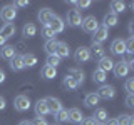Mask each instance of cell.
<instances>
[{"label":"cell","instance_id":"obj_1","mask_svg":"<svg viewBox=\"0 0 134 125\" xmlns=\"http://www.w3.org/2000/svg\"><path fill=\"white\" fill-rule=\"evenodd\" d=\"M15 17H17V8L14 5L2 7V10H0V18H2L3 22L10 23V22H14V20H15Z\"/></svg>","mask_w":134,"mask_h":125},{"label":"cell","instance_id":"obj_2","mask_svg":"<svg viewBox=\"0 0 134 125\" xmlns=\"http://www.w3.org/2000/svg\"><path fill=\"white\" fill-rule=\"evenodd\" d=\"M81 25H82L84 32H87V33H94L99 28V22H97V18H96L94 15H89V17H86V18H82Z\"/></svg>","mask_w":134,"mask_h":125},{"label":"cell","instance_id":"obj_3","mask_svg":"<svg viewBox=\"0 0 134 125\" xmlns=\"http://www.w3.org/2000/svg\"><path fill=\"white\" fill-rule=\"evenodd\" d=\"M14 107L17 108L19 112H25L30 108V98L27 95H17L15 100H14Z\"/></svg>","mask_w":134,"mask_h":125},{"label":"cell","instance_id":"obj_4","mask_svg":"<svg viewBox=\"0 0 134 125\" xmlns=\"http://www.w3.org/2000/svg\"><path fill=\"white\" fill-rule=\"evenodd\" d=\"M89 58H91V50L87 47H79L75 50V53H74L75 64H84V62H87Z\"/></svg>","mask_w":134,"mask_h":125},{"label":"cell","instance_id":"obj_5","mask_svg":"<svg viewBox=\"0 0 134 125\" xmlns=\"http://www.w3.org/2000/svg\"><path fill=\"white\" fill-rule=\"evenodd\" d=\"M107 37H109V28L107 27H99L97 30L94 32V37H92V43H99V45H102V42L104 40H107Z\"/></svg>","mask_w":134,"mask_h":125},{"label":"cell","instance_id":"obj_6","mask_svg":"<svg viewBox=\"0 0 134 125\" xmlns=\"http://www.w3.org/2000/svg\"><path fill=\"white\" fill-rule=\"evenodd\" d=\"M67 23L72 25V27H77V25L82 23V15L77 8H72V10L67 12Z\"/></svg>","mask_w":134,"mask_h":125},{"label":"cell","instance_id":"obj_7","mask_svg":"<svg viewBox=\"0 0 134 125\" xmlns=\"http://www.w3.org/2000/svg\"><path fill=\"white\" fill-rule=\"evenodd\" d=\"M96 93L99 95V98H104V100L114 98V97H116V89H114L112 85H102L97 92H96Z\"/></svg>","mask_w":134,"mask_h":125},{"label":"cell","instance_id":"obj_8","mask_svg":"<svg viewBox=\"0 0 134 125\" xmlns=\"http://www.w3.org/2000/svg\"><path fill=\"white\" fill-rule=\"evenodd\" d=\"M45 103H47L49 112H50V114H54V115H55L59 110H62V103H60V100L55 98V97H47V98H45Z\"/></svg>","mask_w":134,"mask_h":125},{"label":"cell","instance_id":"obj_9","mask_svg":"<svg viewBox=\"0 0 134 125\" xmlns=\"http://www.w3.org/2000/svg\"><path fill=\"white\" fill-rule=\"evenodd\" d=\"M49 27H50V30L54 33H60V32H64V20H62L60 17L54 15L52 20L49 22Z\"/></svg>","mask_w":134,"mask_h":125},{"label":"cell","instance_id":"obj_10","mask_svg":"<svg viewBox=\"0 0 134 125\" xmlns=\"http://www.w3.org/2000/svg\"><path fill=\"white\" fill-rule=\"evenodd\" d=\"M111 52L114 55H124L126 53V43L122 39H116L114 42L111 43Z\"/></svg>","mask_w":134,"mask_h":125},{"label":"cell","instance_id":"obj_11","mask_svg":"<svg viewBox=\"0 0 134 125\" xmlns=\"http://www.w3.org/2000/svg\"><path fill=\"white\" fill-rule=\"evenodd\" d=\"M112 72H114V75H116L117 78H122V77H126V75L129 73V68H127V65L121 60V62H117V64H114Z\"/></svg>","mask_w":134,"mask_h":125},{"label":"cell","instance_id":"obj_12","mask_svg":"<svg viewBox=\"0 0 134 125\" xmlns=\"http://www.w3.org/2000/svg\"><path fill=\"white\" fill-rule=\"evenodd\" d=\"M67 120L72 122V123H81L84 120V115L79 108H70V110L67 112Z\"/></svg>","mask_w":134,"mask_h":125},{"label":"cell","instance_id":"obj_13","mask_svg":"<svg viewBox=\"0 0 134 125\" xmlns=\"http://www.w3.org/2000/svg\"><path fill=\"white\" fill-rule=\"evenodd\" d=\"M10 68L12 70H15V72H19V70H24L25 68V65H24V57L22 55H15L10 58Z\"/></svg>","mask_w":134,"mask_h":125},{"label":"cell","instance_id":"obj_14","mask_svg":"<svg viewBox=\"0 0 134 125\" xmlns=\"http://www.w3.org/2000/svg\"><path fill=\"white\" fill-rule=\"evenodd\" d=\"M52 17H54V12L50 10V8H40V10H39V20H40V23L49 25V22L52 20Z\"/></svg>","mask_w":134,"mask_h":125},{"label":"cell","instance_id":"obj_15","mask_svg":"<svg viewBox=\"0 0 134 125\" xmlns=\"http://www.w3.org/2000/svg\"><path fill=\"white\" fill-rule=\"evenodd\" d=\"M99 70H102L104 73H107V72H111L112 68H114V62L111 60L109 57H102L99 60V67H97Z\"/></svg>","mask_w":134,"mask_h":125},{"label":"cell","instance_id":"obj_16","mask_svg":"<svg viewBox=\"0 0 134 125\" xmlns=\"http://www.w3.org/2000/svg\"><path fill=\"white\" fill-rule=\"evenodd\" d=\"M35 114H37V117H44V115H47L49 114V108H47V103H45V98H42V100H37L35 102Z\"/></svg>","mask_w":134,"mask_h":125},{"label":"cell","instance_id":"obj_17","mask_svg":"<svg viewBox=\"0 0 134 125\" xmlns=\"http://www.w3.org/2000/svg\"><path fill=\"white\" fill-rule=\"evenodd\" d=\"M69 45L65 43V42H57V48H55V55L60 58H65V57H69Z\"/></svg>","mask_w":134,"mask_h":125},{"label":"cell","instance_id":"obj_18","mask_svg":"<svg viewBox=\"0 0 134 125\" xmlns=\"http://www.w3.org/2000/svg\"><path fill=\"white\" fill-rule=\"evenodd\" d=\"M15 23H5L2 28H0V35L3 37V39H10V37L15 35Z\"/></svg>","mask_w":134,"mask_h":125},{"label":"cell","instance_id":"obj_19","mask_svg":"<svg viewBox=\"0 0 134 125\" xmlns=\"http://www.w3.org/2000/svg\"><path fill=\"white\" fill-rule=\"evenodd\" d=\"M22 33H24V37L30 39V37H34V35L37 33V27H35L32 22H27V23L24 25V28H22Z\"/></svg>","mask_w":134,"mask_h":125},{"label":"cell","instance_id":"obj_20","mask_svg":"<svg viewBox=\"0 0 134 125\" xmlns=\"http://www.w3.org/2000/svg\"><path fill=\"white\" fill-rule=\"evenodd\" d=\"M89 50H91V55L94 58H99V60H100L102 57H106V55H104V47L99 45V43H92V47Z\"/></svg>","mask_w":134,"mask_h":125},{"label":"cell","instance_id":"obj_21","mask_svg":"<svg viewBox=\"0 0 134 125\" xmlns=\"http://www.w3.org/2000/svg\"><path fill=\"white\" fill-rule=\"evenodd\" d=\"M124 8H126V3L122 2V0H112V2H111V10H112V14H114V15L122 14Z\"/></svg>","mask_w":134,"mask_h":125},{"label":"cell","instance_id":"obj_22","mask_svg":"<svg viewBox=\"0 0 134 125\" xmlns=\"http://www.w3.org/2000/svg\"><path fill=\"white\" fill-rule=\"evenodd\" d=\"M14 55H15V48L12 47V45H3V47L0 48V57H2V58H7V60H10Z\"/></svg>","mask_w":134,"mask_h":125},{"label":"cell","instance_id":"obj_23","mask_svg":"<svg viewBox=\"0 0 134 125\" xmlns=\"http://www.w3.org/2000/svg\"><path fill=\"white\" fill-rule=\"evenodd\" d=\"M42 77L47 78V80H52V78H55V77H57V68L45 65L44 68H42Z\"/></svg>","mask_w":134,"mask_h":125},{"label":"cell","instance_id":"obj_24","mask_svg":"<svg viewBox=\"0 0 134 125\" xmlns=\"http://www.w3.org/2000/svg\"><path fill=\"white\" fill-rule=\"evenodd\" d=\"M99 95L97 93H94V92H92V93H87L86 95V98H84V103H86L87 107H96L99 103Z\"/></svg>","mask_w":134,"mask_h":125},{"label":"cell","instance_id":"obj_25","mask_svg":"<svg viewBox=\"0 0 134 125\" xmlns=\"http://www.w3.org/2000/svg\"><path fill=\"white\" fill-rule=\"evenodd\" d=\"M117 25V15H114L111 12V14H106L104 15V27H116Z\"/></svg>","mask_w":134,"mask_h":125},{"label":"cell","instance_id":"obj_26","mask_svg":"<svg viewBox=\"0 0 134 125\" xmlns=\"http://www.w3.org/2000/svg\"><path fill=\"white\" fill-rule=\"evenodd\" d=\"M92 118H94L97 123H104L107 120V112L104 110V108H97V110L94 112V117H92Z\"/></svg>","mask_w":134,"mask_h":125},{"label":"cell","instance_id":"obj_27","mask_svg":"<svg viewBox=\"0 0 134 125\" xmlns=\"http://www.w3.org/2000/svg\"><path fill=\"white\" fill-rule=\"evenodd\" d=\"M64 85L67 87V90H75L79 83L75 82V78L72 77V75H65L64 77Z\"/></svg>","mask_w":134,"mask_h":125},{"label":"cell","instance_id":"obj_28","mask_svg":"<svg viewBox=\"0 0 134 125\" xmlns=\"http://www.w3.org/2000/svg\"><path fill=\"white\" fill-rule=\"evenodd\" d=\"M107 78V73H104L102 70H94V73H92V80H94L96 83H104Z\"/></svg>","mask_w":134,"mask_h":125},{"label":"cell","instance_id":"obj_29","mask_svg":"<svg viewBox=\"0 0 134 125\" xmlns=\"http://www.w3.org/2000/svg\"><path fill=\"white\" fill-rule=\"evenodd\" d=\"M22 57H24V65L29 67V68L37 64V57L34 55V53H25V55H22Z\"/></svg>","mask_w":134,"mask_h":125},{"label":"cell","instance_id":"obj_30","mask_svg":"<svg viewBox=\"0 0 134 125\" xmlns=\"http://www.w3.org/2000/svg\"><path fill=\"white\" fill-rule=\"evenodd\" d=\"M44 48H45V52H47L49 55L55 53V48H57V40H55V39L47 40V42H45V45H44Z\"/></svg>","mask_w":134,"mask_h":125},{"label":"cell","instance_id":"obj_31","mask_svg":"<svg viewBox=\"0 0 134 125\" xmlns=\"http://www.w3.org/2000/svg\"><path fill=\"white\" fill-rule=\"evenodd\" d=\"M116 120L119 125H134V117H131V115H121Z\"/></svg>","mask_w":134,"mask_h":125},{"label":"cell","instance_id":"obj_32","mask_svg":"<svg viewBox=\"0 0 134 125\" xmlns=\"http://www.w3.org/2000/svg\"><path fill=\"white\" fill-rule=\"evenodd\" d=\"M47 65H49V67H54V68H57V67L60 65V58H59L55 53H52V55L47 57Z\"/></svg>","mask_w":134,"mask_h":125},{"label":"cell","instance_id":"obj_33","mask_svg":"<svg viewBox=\"0 0 134 125\" xmlns=\"http://www.w3.org/2000/svg\"><path fill=\"white\" fill-rule=\"evenodd\" d=\"M42 37L47 39V40H52V39H55V33L50 30L49 25H44V27H42Z\"/></svg>","mask_w":134,"mask_h":125},{"label":"cell","instance_id":"obj_34","mask_svg":"<svg viewBox=\"0 0 134 125\" xmlns=\"http://www.w3.org/2000/svg\"><path fill=\"white\" fill-rule=\"evenodd\" d=\"M124 87H126V92H127V95H132V93H134V78H127Z\"/></svg>","mask_w":134,"mask_h":125},{"label":"cell","instance_id":"obj_35","mask_svg":"<svg viewBox=\"0 0 134 125\" xmlns=\"http://www.w3.org/2000/svg\"><path fill=\"white\" fill-rule=\"evenodd\" d=\"M124 43H126V53H132V50H134V37H129Z\"/></svg>","mask_w":134,"mask_h":125},{"label":"cell","instance_id":"obj_36","mask_svg":"<svg viewBox=\"0 0 134 125\" xmlns=\"http://www.w3.org/2000/svg\"><path fill=\"white\" fill-rule=\"evenodd\" d=\"M55 120L57 122H67V110H59L57 114H55Z\"/></svg>","mask_w":134,"mask_h":125},{"label":"cell","instance_id":"obj_37","mask_svg":"<svg viewBox=\"0 0 134 125\" xmlns=\"http://www.w3.org/2000/svg\"><path fill=\"white\" fill-rule=\"evenodd\" d=\"M126 55V60H122L126 65H127V68L131 70V68H134V58H132V53H124Z\"/></svg>","mask_w":134,"mask_h":125},{"label":"cell","instance_id":"obj_38","mask_svg":"<svg viewBox=\"0 0 134 125\" xmlns=\"http://www.w3.org/2000/svg\"><path fill=\"white\" fill-rule=\"evenodd\" d=\"M72 77L75 78V82H77V83H82L84 82V72H82V70H72Z\"/></svg>","mask_w":134,"mask_h":125},{"label":"cell","instance_id":"obj_39","mask_svg":"<svg viewBox=\"0 0 134 125\" xmlns=\"http://www.w3.org/2000/svg\"><path fill=\"white\" fill-rule=\"evenodd\" d=\"M74 5H77L79 8H87V7H91V2L89 0H82V2H75Z\"/></svg>","mask_w":134,"mask_h":125},{"label":"cell","instance_id":"obj_40","mask_svg":"<svg viewBox=\"0 0 134 125\" xmlns=\"http://www.w3.org/2000/svg\"><path fill=\"white\" fill-rule=\"evenodd\" d=\"M126 105L129 108L134 107V95H127V97H126Z\"/></svg>","mask_w":134,"mask_h":125},{"label":"cell","instance_id":"obj_41","mask_svg":"<svg viewBox=\"0 0 134 125\" xmlns=\"http://www.w3.org/2000/svg\"><path fill=\"white\" fill-rule=\"evenodd\" d=\"M81 123H82V125H96L97 122H96V120L92 118V117H87V118H84Z\"/></svg>","mask_w":134,"mask_h":125},{"label":"cell","instance_id":"obj_42","mask_svg":"<svg viewBox=\"0 0 134 125\" xmlns=\"http://www.w3.org/2000/svg\"><path fill=\"white\" fill-rule=\"evenodd\" d=\"M32 125H49V123L45 122L44 118H40V117H37V118H35V120L32 122Z\"/></svg>","mask_w":134,"mask_h":125},{"label":"cell","instance_id":"obj_43","mask_svg":"<svg viewBox=\"0 0 134 125\" xmlns=\"http://www.w3.org/2000/svg\"><path fill=\"white\" fill-rule=\"evenodd\" d=\"M15 5H17V7H27V5H29V2H25V0H19V2H15V3H14V7H15Z\"/></svg>","mask_w":134,"mask_h":125},{"label":"cell","instance_id":"obj_44","mask_svg":"<svg viewBox=\"0 0 134 125\" xmlns=\"http://www.w3.org/2000/svg\"><path fill=\"white\" fill-rule=\"evenodd\" d=\"M104 125H119V123H117L116 118H109V120H106V123H104Z\"/></svg>","mask_w":134,"mask_h":125},{"label":"cell","instance_id":"obj_45","mask_svg":"<svg viewBox=\"0 0 134 125\" xmlns=\"http://www.w3.org/2000/svg\"><path fill=\"white\" fill-rule=\"evenodd\" d=\"M5 107H7V102H5V98H3V97H0V110H3Z\"/></svg>","mask_w":134,"mask_h":125},{"label":"cell","instance_id":"obj_46","mask_svg":"<svg viewBox=\"0 0 134 125\" xmlns=\"http://www.w3.org/2000/svg\"><path fill=\"white\" fill-rule=\"evenodd\" d=\"M3 82H5V72L0 68V83H3Z\"/></svg>","mask_w":134,"mask_h":125},{"label":"cell","instance_id":"obj_47","mask_svg":"<svg viewBox=\"0 0 134 125\" xmlns=\"http://www.w3.org/2000/svg\"><path fill=\"white\" fill-rule=\"evenodd\" d=\"M5 42H7V39H3V37L0 35V48H2L3 45H5Z\"/></svg>","mask_w":134,"mask_h":125},{"label":"cell","instance_id":"obj_48","mask_svg":"<svg viewBox=\"0 0 134 125\" xmlns=\"http://www.w3.org/2000/svg\"><path fill=\"white\" fill-rule=\"evenodd\" d=\"M19 125H32V122H30V120H22Z\"/></svg>","mask_w":134,"mask_h":125},{"label":"cell","instance_id":"obj_49","mask_svg":"<svg viewBox=\"0 0 134 125\" xmlns=\"http://www.w3.org/2000/svg\"><path fill=\"white\" fill-rule=\"evenodd\" d=\"M96 125H104V123H96Z\"/></svg>","mask_w":134,"mask_h":125}]
</instances>
